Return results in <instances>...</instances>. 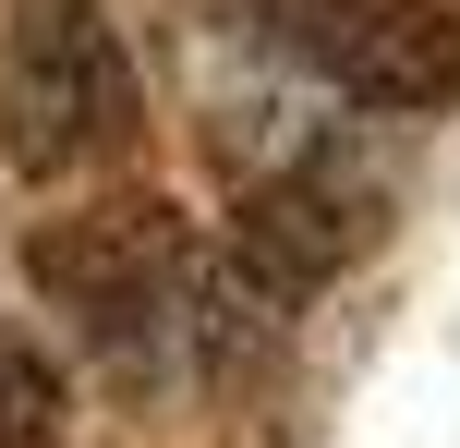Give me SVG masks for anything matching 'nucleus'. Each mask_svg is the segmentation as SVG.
Segmentation results:
<instances>
[{
  "label": "nucleus",
  "instance_id": "4",
  "mask_svg": "<svg viewBox=\"0 0 460 448\" xmlns=\"http://www.w3.org/2000/svg\"><path fill=\"white\" fill-rule=\"evenodd\" d=\"M376 242H388V194L340 158H291L230 206V279H254L267 303H303L315 279L364 267Z\"/></svg>",
  "mask_w": 460,
  "mask_h": 448
},
{
  "label": "nucleus",
  "instance_id": "2",
  "mask_svg": "<svg viewBox=\"0 0 460 448\" xmlns=\"http://www.w3.org/2000/svg\"><path fill=\"white\" fill-rule=\"evenodd\" d=\"M146 85L134 48L97 0H13L0 24V158L24 182H85V170L134 158Z\"/></svg>",
  "mask_w": 460,
  "mask_h": 448
},
{
  "label": "nucleus",
  "instance_id": "3",
  "mask_svg": "<svg viewBox=\"0 0 460 448\" xmlns=\"http://www.w3.org/2000/svg\"><path fill=\"white\" fill-rule=\"evenodd\" d=\"M267 37L315 73L327 97L351 110H388V121H424L460 97V24L437 0H254Z\"/></svg>",
  "mask_w": 460,
  "mask_h": 448
},
{
  "label": "nucleus",
  "instance_id": "5",
  "mask_svg": "<svg viewBox=\"0 0 460 448\" xmlns=\"http://www.w3.org/2000/svg\"><path fill=\"white\" fill-rule=\"evenodd\" d=\"M49 425H61V364L24 328H0V448H49Z\"/></svg>",
  "mask_w": 460,
  "mask_h": 448
},
{
  "label": "nucleus",
  "instance_id": "1",
  "mask_svg": "<svg viewBox=\"0 0 460 448\" xmlns=\"http://www.w3.org/2000/svg\"><path fill=\"white\" fill-rule=\"evenodd\" d=\"M24 279L85 352H110L121 376H170L182 352L230 339V279L207 242L158 206V194H110V206H61L24 242Z\"/></svg>",
  "mask_w": 460,
  "mask_h": 448
}]
</instances>
